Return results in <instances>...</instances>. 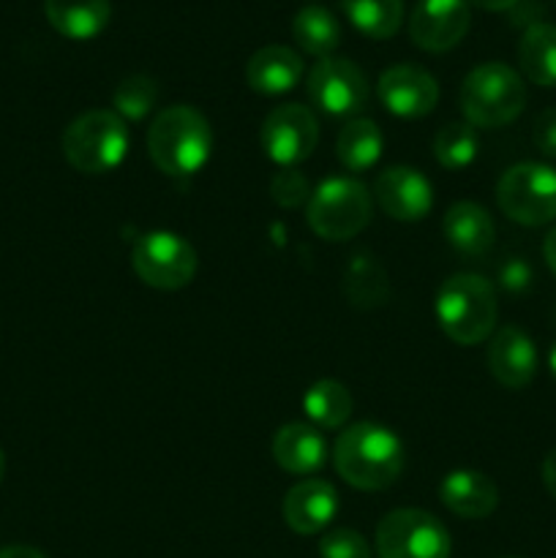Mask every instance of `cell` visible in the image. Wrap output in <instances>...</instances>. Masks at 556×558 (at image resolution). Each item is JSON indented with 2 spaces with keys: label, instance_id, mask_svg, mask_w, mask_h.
<instances>
[{
  "label": "cell",
  "instance_id": "1",
  "mask_svg": "<svg viewBox=\"0 0 556 558\" xmlns=\"http://www.w3.org/2000/svg\"><path fill=\"white\" fill-rule=\"evenodd\" d=\"M333 463L352 488L385 490L401 477L403 445L385 425L354 423L336 439Z\"/></svg>",
  "mask_w": 556,
  "mask_h": 558
},
{
  "label": "cell",
  "instance_id": "2",
  "mask_svg": "<svg viewBox=\"0 0 556 558\" xmlns=\"http://www.w3.org/2000/svg\"><path fill=\"white\" fill-rule=\"evenodd\" d=\"M147 153L169 178H191L213 156V129L205 114L185 104L164 109L147 129Z\"/></svg>",
  "mask_w": 556,
  "mask_h": 558
},
{
  "label": "cell",
  "instance_id": "3",
  "mask_svg": "<svg viewBox=\"0 0 556 558\" xmlns=\"http://www.w3.org/2000/svg\"><path fill=\"white\" fill-rule=\"evenodd\" d=\"M436 322L458 347H474L496 332L499 305L491 281L474 272L450 276L436 292Z\"/></svg>",
  "mask_w": 556,
  "mask_h": 558
},
{
  "label": "cell",
  "instance_id": "4",
  "mask_svg": "<svg viewBox=\"0 0 556 558\" xmlns=\"http://www.w3.org/2000/svg\"><path fill=\"white\" fill-rule=\"evenodd\" d=\"M527 107V85L505 63H483L461 85V112L474 129H501Z\"/></svg>",
  "mask_w": 556,
  "mask_h": 558
},
{
  "label": "cell",
  "instance_id": "5",
  "mask_svg": "<svg viewBox=\"0 0 556 558\" xmlns=\"http://www.w3.org/2000/svg\"><path fill=\"white\" fill-rule=\"evenodd\" d=\"M129 129L120 114L109 109H90L71 120L63 131V156L76 172L107 174L129 156Z\"/></svg>",
  "mask_w": 556,
  "mask_h": 558
},
{
  "label": "cell",
  "instance_id": "6",
  "mask_svg": "<svg viewBox=\"0 0 556 558\" xmlns=\"http://www.w3.org/2000/svg\"><path fill=\"white\" fill-rule=\"evenodd\" d=\"M371 194L352 178H330L311 191L309 227L330 243H343L363 232L371 221Z\"/></svg>",
  "mask_w": 556,
  "mask_h": 558
},
{
  "label": "cell",
  "instance_id": "7",
  "mask_svg": "<svg viewBox=\"0 0 556 558\" xmlns=\"http://www.w3.org/2000/svg\"><path fill=\"white\" fill-rule=\"evenodd\" d=\"M499 210L521 227H545L556 221V169L523 161L507 169L496 185Z\"/></svg>",
  "mask_w": 556,
  "mask_h": 558
},
{
  "label": "cell",
  "instance_id": "8",
  "mask_svg": "<svg viewBox=\"0 0 556 558\" xmlns=\"http://www.w3.org/2000/svg\"><path fill=\"white\" fill-rule=\"evenodd\" d=\"M450 532L439 518L425 510H392L376 526L379 558H450Z\"/></svg>",
  "mask_w": 556,
  "mask_h": 558
},
{
  "label": "cell",
  "instance_id": "9",
  "mask_svg": "<svg viewBox=\"0 0 556 558\" xmlns=\"http://www.w3.org/2000/svg\"><path fill=\"white\" fill-rule=\"evenodd\" d=\"M131 265L142 283L161 292H178L189 287L196 276V251L180 234L156 229L136 240L131 251Z\"/></svg>",
  "mask_w": 556,
  "mask_h": 558
},
{
  "label": "cell",
  "instance_id": "10",
  "mask_svg": "<svg viewBox=\"0 0 556 558\" xmlns=\"http://www.w3.org/2000/svg\"><path fill=\"white\" fill-rule=\"evenodd\" d=\"M309 98L330 118H354L368 104V80L347 58H322L309 74Z\"/></svg>",
  "mask_w": 556,
  "mask_h": 558
},
{
  "label": "cell",
  "instance_id": "11",
  "mask_svg": "<svg viewBox=\"0 0 556 558\" xmlns=\"http://www.w3.org/2000/svg\"><path fill=\"white\" fill-rule=\"evenodd\" d=\"M259 142L273 163H278L281 169L298 167L316 150L319 123L309 107L283 104L265 118L259 129Z\"/></svg>",
  "mask_w": 556,
  "mask_h": 558
},
{
  "label": "cell",
  "instance_id": "12",
  "mask_svg": "<svg viewBox=\"0 0 556 558\" xmlns=\"http://www.w3.org/2000/svg\"><path fill=\"white\" fill-rule=\"evenodd\" d=\"M472 25L469 0H420L409 16V36L425 52L458 47Z\"/></svg>",
  "mask_w": 556,
  "mask_h": 558
},
{
  "label": "cell",
  "instance_id": "13",
  "mask_svg": "<svg viewBox=\"0 0 556 558\" xmlns=\"http://www.w3.org/2000/svg\"><path fill=\"white\" fill-rule=\"evenodd\" d=\"M376 90H379L382 107L396 118H425L439 104V85L434 76L412 63H398L382 71Z\"/></svg>",
  "mask_w": 556,
  "mask_h": 558
},
{
  "label": "cell",
  "instance_id": "14",
  "mask_svg": "<svg viewBox=\"0 0 556 558\" xmlns=\"http://www.w3.org/2000/svg\"><path fill=\"white\" fill-rule=\"evenodd\" d=\"M374 196L387 216L403 223L423 221L434 207V185L414 167H387L376 178Z\"/></svg>",
  "mask_w": 556,
  "mask_h": 558
},
{
  "label": "cell",
  "instance_id": "15",
  "mask_svg": "<svg viewBox=\"0 0 556 558\" xmlns=\"http://www.w3.org/2000/svg\"><path fill=\"white\" fill-rule=\"evenodd\" d=\"M488 371L507 390H523L537 374L534 341L516 325H505L491 336Z\"/></svg>",
  "mask_w": 556,
  "mask_h": 558
},
{
  "label": "cell",
  "instance_id": "16",
  "mask_svg": "<svg viewBox=\"0 0 556 558\" xmlns=\"http://www.w3.org/2000/svg\"><path fill=\"white\" fill-rule=\"evenodd\" d=\"M283 521L294 534H319L322 529L330 526L338 515V494L325 480H300L287 496H283Z\"/></svg>",
  "mask_w": 556,
  "mask_h": 558
},
{
  "label": "cell",
  "instance_id": "17",
  "mask_svg": "<svg viewBox=\"0 0 556 558\" xmlns=\"http://www.w3.org/2000/svg\"><path fill=\"white\" fill-rule=\"evenodd\" d=\"M439 499L452 515L480 521L499 507V488L494 480L474 469H456L439 485Z\"/></svg>",
  "mask_w": 556,
  "mask_h": 558
},
{
  "label": "cell",
  "instance_id": "18",
  "mask_svg": "<svg viewBox=\"0 0 556 558\" xmlns=\"http://www.w3.org/2000/svg\"><path fill=\"white\" fill-rule=\"evenodd\" d=\"M273 458L283 472L294 477H311L327 463V441L309 423H289L273 436Z\"/></svg>",
  "mask_w": 556,
  "mask_h": 558
},
{
  "label": "cell",
  "instance_id": "19",
  "mask_svg": "<svg viewBox=\"0 0 556 558\" xmlns=\"http://www.w3.org/2000/svg\"><path fill=\"white\" fill-rule=\"evenodd\" d=\"M442 229H445L450 248L463 259H483L494 248V218L478 202H456L447 210Z\"/></svg>",
  "mask_w": 556,
  "mask_h": 558
},
{
  "label": "cell",
  "instance_id": "20",
  "mask_svg": "<svg viewBox=\"0 0 556 558\" xmlns=\"http://www.w3.org/2000/svg\"><path fill=\"white\" fill-rule=\"evenodd\" d=\"M300 76H303V60L294 49L281 47V44L262 47L259 52L251 54L245 65L249 87L262 96H281V93L294 90Z\"/></svg>",
  "mask_w": 556,
  "mask_h": 558
},
{
  "label": "cell",
  "instance_id": "21",
  "mask_svg": "<svg viewBox=\"0 0 556 558\" xmlns=\"http://www.w3.org/2000/svg\"><path fill=\"white\" fill-rule=\"evenodd\" d=\"M44 14L60 36L71 41H90L109 25V0H44Z\"/></svg>",
  "mask_w": 556,
  "mask_h": 558
},
{
  "label": "cell",
  "instance_id": "22",
  "mask_svg": "<svg viewBox=\"0 0 556 558\" xmlns=\"http://www.w3.org/2000/svg\"><path fill=\"white\" fill-rule=\"evenodd\" d=\"M518 65L532 85L556 87V25L534 22L518 44Z\"/></svg>",
  "mask_w": 556,
  "mask_h": 558
},
{
  "label": "cell",
  "instance_id": "23",
  "mask_svg": "<svg viewBox=\"0 0 556 558\" xmlns=\"http://www.w3.org/2000/svg\"><path fill=\"white\" fill-rule=\"evenodd\" d=\"M382 147H385V136L379 125L374 120L354 118L338 131L336 156L349 172H365L382 158Z\"/></svg>",
  "mask_w": 556,
  "mask_h": 558
},
{
  "label": "cell",
  "instance_id": "24",
  "mask_svg": "<svg viewBox=\"0 0 556 558\" xmlns=\"http://www.w3.org/2000/svg\"><path fill=\"white\" fill-rule=\"evenodd\" d=\"M343 294L358 308H379L390 298V278L376 256L365 254V251L352 256L347 272H343Z\"/></svg>",
  "mask_w": 556,
  "mask_h": 558
},
{
  "label": "cell",
  "instance_id": "25",
  "mask_svg": "<svg viewBox=\"0 0 556 558\" xmlns=\"http://www.w3.org/2000/svg\"><path fill=\"white\" fill-rule=\"evenodd\" d=\"M292 36L303 52L314 54V58H330L341 44V25L336 16L322 5H305L294 14L292 20Z\"/></svg>",
  "mask_w": 556,
  "mask_h": 558
},
{
  "label": "cell",
  "instance_id": "26",
  "mask_svg": "<svg viewBox=\"0 0 556 558\" xmlns=\"http://www.w3.org/2000/svg\"><path fill=\"white\" fill-rule=\"evenodd\" d=\"M349 25L363 36L392 38L403 25V0H341Z\"/></svg>",
  "mask_w": 556,
  "mask_h": 558
},
{
  "label": "cell",
  "instance_id": "27",
  "mask_svg": "<svg viewBox=\"0 0 556 558\" xmlns=\"http://www.w3.org/2000/svg\"><path fill=\"white\" fill-rule=\"evenodd\" d=\"M352 396L336 379L314 381L303 396L305 414L319 428H341L349 420V414H352Z\"/></svg>",
  "mask_w": 556,
  "mask_h": 558
},
{
  "label": "cell",
  "instance_id": "28",
  "mask_svg": "<svg viewBox=\"0 0 556 558\" xmlns=\"http://www.w3.org/2000/svg\"><path fill=\"white\" fill-rule=\"evenodd\" d=\"M480 153L478 129L469 123H450L439 129L434 136V156L450 172H461L469 163H474Z\"/></svg>",
  "mask_w": 556,
  "mask_h": 558
},
{
  "label": "cell",
  "instance_id": "29",
  "mask_svg": "<svg viewBox=\"0 0 556 558\" xmlns=\"http://www.w3.org/2000/svg\"><path fill=\"white\" fill-rule=\"evenodd\" d=\"M158 101V85L153 76L147 74H134L125 76L118 87H114V114H120L123 120H131V123H140L147 114L153 112Z\"/></svg>",
  "mask_w": 556,
  "mask_h": 558
},
{
  "label": "cell",
  "instance_id": "30",
  "mask_svg": "<svg viewBox=\"0 0 556 558\" xmlns=\"http://www.w3.org/2000/svg\"><path fill=\"white\" fill-rule=\"evenodd\" d=\"M270 194L273 199L278 202L281 207H300L311 199V185L305 180L303 172H298L294 167L281 169V172L273 174L270 180Z\"/></svg>",
  "mask_w": 556,
  "mask_h": 558
},
{
  "label": "cell",
  "instance_id": "31",
  "mask_svg": "<svg viewBox=\"0 0 556 558\" xmlns=\"http://www.w3.org/2000/svg\"><path fill=\"white\" fill-rule=\"evenodd\" d=\"M319 558H371V548L354 529H336L322 537Z\"/></svg>",
  "mask_w": 556,
  "mask_h": 558
},
{
  "label": "cell",
  "instance_id": "32",
  "mask_svg": "<svg viewBox=\"0 0 556 558\" xmlns=\"http://www.w3.org/2000/svg\"><path fill=\"white\" fill-rule=\"evenodd\" d=\"M532 142L545 158H556V107L545 109V112H540V118L534 120Z\"/></svg>",
  "mask_w": 556,
  "mask_h": 558
},
{
  "label": "cell",
  "instance_id": "33",
  "mask_svg": "<svg viewBox=\"0 0 556 558\" xmlns=\"http://www.w3.org/2000/svg\"><path fill=\"white\" fill-rule=\"evenodd\" d=\"M499 281L507 292H527L532 287V267L523 259H510L507 265H501Z\"/></svg>",
  "mask_w": 556,
  "mask_h": 558
},
{
  "label": "cell",
  "instance_id": "34",
  "mask_svg": "<svg viewBox=\"0 0 556 558\" xmlns=\"http://www.w3.org/2000/svg\"><path fill=\"white\" fill-rule=\"evenodd\" d=\"M543 483L556 501V450H551L543 461Z\"/></svg>",
  "mask_w": 556,
  "mask_h": 558
},
{
  "label": "cell",
  "instance_id": "35",
  "mask_svg": "<svg viewBox=\"0 0 556 558\" xmlns=\"http://www.w3.org/2000/svg\"><path fill=\"white\" fill-rule=\"evenodd\" d=\"M0 558H47V556L36 548H27V545H11V548L0 550Z\"/></svg>",
  "mask_w": 556,
  "mask_h": 558
},
{
  "label": "cell",
  "instance_id": "36",
  "mask_svg": "<svg viewBox=\"0 0 556 558\" xmlns=\"http://www.w3.org/2000/svg\"><path fill=\"white\" fill-rule=\"evenodd\" d=\"M543 256H545V265H548L551 272H554V276H556V227L551 229L548 238H545Z\"/></svg>",
  "mask_w": 556,
  "mask_h": 558
},
{
  "label": "cell",
  "instance_id": "37",
  "mask_svg": "<svg viewBox=\"0 0 556 558\" xmlns=\"http://www.w3.org/2000/svg\"><path fill=\"white\" fill-rule=\"evenodd\" d=\"M518 0H469V5H478L483 11H510Z\"/></svg>",
  "mask_w": 556,
  "mask_h": 558
},
{
  "label": "cell",
  "instance_id": "38",
  "mask_svg": "<svg viewBox=\"0 0 556 558\" xmlns=\"http://www.w3.org/2000/svg\"><path fill=\"white\" fill-rule=\"evenodd\" d=\"M548 368H551V374H554V379H556V343L551 347V352H548Z\"/></svg>",
  "mask_w": 556,
  "mask_h": 558
},
{
  "label": "cell",
  "instance_id": "39",
  "mask_svg": "<svg viewBox=\"0 0 556 558\" xmlns=\"http://www.w3.org/2000/svg\"><path fill=\"white\" fill-rule=\"evenodd\" d=\"M3 474H5V456L3 450H0V483H3Z\"/></svg>",
  "mask_w": 556,
  "mask_h": 558
},
{
  "label": "cell",
  "instance_id": "40",
  "mask_svg": "<svg viewBox=\"0 0 556 558\" xmlns=\"http://www.w3.org/2000/svg\"><path fill=\"white\" fill-rule=\"evenodd\" d=\"M505 558H516V556H505Z\"/></svg>",
  "mask_w": 556,
  "mask_h": 558
}]
</instances>
